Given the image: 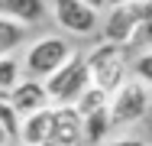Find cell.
I'll return each mask as SVG.
<instances>
[{
	"instance_id": "obj_18",
	"label": "cell",
	"mask_w": 152,
	"mask_h": 146,
	"mask_svg": "<svg viewBox=\"0 0 152 146\" xmlns=\"http://www.w3.org/2000/svg\"><path fill=\"white\" fill-rule=\"evenodd\" d=\"M126 3H136V0H107V7H126Z\"/></svg>"
},
{
	"instance_id": "obj_11",
	"label": "cell",
	"mask_w": 152,
	"mask_h": 146,
	"mask_svg": "<svg viewBox=\"0 0 152 146\" xmlns=\"http://www.w3.org/2000/svg\"><path fill=\"white\" fill-rule=\"evenodd\" d=\"M110 133V120H107V107L94 111V114L81 117V140L84 146H100Z\"/></svg>"
},
{
	"instance_id": "obj_8",
	"label": "cell",
	"mask_w": 152,
	"mask_h": 146,
	"mask_svg": "<svg viewBox=\"0 0 152 146\" xmlns=\"http://www.w3.org/2000/svg\"><path fill=\"white\" fill-rule=\"evenodd\" d=\"M7 104L16 111V117H29L42 107H49L45 101V91H42V81H32V78H20L16 85L7 91Z\"/></svg>"
},
{
	"instance_id": "obj_1",
	"label": "cell",
	"mask_w": 152,
	"mask_h": 146,
	"mask_svg": "<svg viewBox=\"0 0 152 146\" xmlns=\"http://www.w3.org/2000/svg\"><path fill=\"white\" fill-rule=\"evenodd\" d=\"M149 23H152V0H136V3H126V7H110V16L104 20V39L100 42L129 49V46L149 39Z\"/></svg>"
},
{
	"instance_id": "obj_5",
	"label": "cell",
	"mask_w": 152,
	"mask_h": 146,
	"mask_svg": "<svg viewBox=\"0 0 152 146\" xmlns=\"http://www.w3.org/2000/svg\"><path fill=\"white\" fill-rule=\"evenodd\" d=\"M71 52H75V49H71V42H68L65 36H42V39H36L29 49H26L20 72H23V78L42 81V78H49Z\"/></svg>"
},
{
	"instance_id": "obj_3",
	"label": "cell",
	"mask_w": 152,
	"mask_h": 146,
	"mask_svg": "<svg viewBox=\"0 0 152 146\" xmlns=\"http://www.w3.org/2000/svg\"><path fill=\"white\" fill-rule=\"evenodd\" d=\"M88 88H91V81H88V68H84L81 52H71L49 78H42V91H45L49 107H71Z\"/></svg>"
},
{
	"instance_id": "obj_6",
	"label": "cell",
	"mask_w": 152,
	"mask_h": 146,
	"mask_svg": "<svg viewBox=\"0 0 152 146\" xmlns=\"http://www.w3.org/2000/svg\"><path fill=\"white\" fill-rule=\"evenodd\" d=\"M52 16L68 36H94L100 29V13L78 0H52Z\"/></svg>"
},
{
	"instance_id": "obj_10",
	"label": "cell",
	"mask_w": 152,
	"mask_h": 146,
	"mask_svg": "<svg viewBox=\"0 0 152 146\" xmlns=\"http://www.w3.org/2000/svg\"><path fill=\"white\" fill-rule=\"evenodd\" d=\"M49 123H52V107H42L29 117H20V136H16L20 146H42Z\"/></svg>"
},
{
	"instance_id": "obj_17",
	"label": "cell",
	"mask_w": 152,
	"mask_h": 146,
	"mask_svg": "<svg viewBox=\"0 0 152 146\" xmlns=\"http://www.w3.org/2000/svg\"><path fill=\"white\" fill-rule=\"evenodd\" d=\"M78 3H84V7H91L94 13H100V10L107 7V0H78Z\"/></svg>"
},
{
	"instance_id": "obj_9",
	"label": "cell",
	"mask_w": 152,
	"mask_h": 146,
	"mask_svg": "<svg viewBox=\"0 0 152 146\" xmlns=\"http://www.w3.org/2000/svg\"><path fill=\"white\" fill-rule=\"evenodd\" d=\"M49 13V3L45 0H0V16L3 20H13L16 26H36L42 23Z\"/></svg>"
},
{
	"instance_id": "obj_2",
	"label": "cell",
	"mask_w": 152,
	"mask_h": 146,
	"mask_svg": "<svg viewBox=\"0 0 152 146\" xmlns=\"http://www.w3.org/2000/svg\"><path fill=\"white\" fill-rule=\"evenodd\" d=\"M84 55V68H88V81L91 88L110 94L113 88H120L129 75V62H126V49L110 46V42H94Z\"/></svg>"
},
{
	"instance_id": "obj_16",
	"label": "cell",
	"mask_w": 152,
	"mask_h": 146,
	"mask_svg": "<svg viewBox=\"0 0 152 146\" xmlns=\"http://www.w3.org/2000/svg\"><path fill=\"white\" fill-rule=\"evenodd\" d=\"M104 146H149V143H146V140H133V136H129V140H113V143H104Z\"/></svg>"
},
{
	"instance_id": "obj_15",
	"label": "cell",
	"mask_w": 152,
	"mask_h": 146,
	"mask_svg": "<svg viewBox=\"0 0 152 146\" xmlns=\"http://www.w3.org/2000/svg\"><path fill=\"white\" fill-rule=\"evenodd\" d=\"M129 78H136V81H142V85H152V52L149 49H142L139 58L133 62V75Z\"/></svg>"
},
{
	"instance_id": "obj_7",
	"label": "cell",
	"mask_w": 152,
	"mask_h": 146,
	"mask_svg": "<svg viewBox=\"0 0 152 146\" xmlns=\"http://www.w3.org/2000/svg\"><path fill=\"white\" fill-rule=\"evenodd\" d=\"M42 146H84L81 140V117L75 107H52V123Z\"/></svg>"
},
{
	"instance_id": "obj_14",
	"label": "cell",
	"mask_w": 152,
	"mask_h": 146,
	"mask_svg": "<svg viewBox=\"0 0 152 146\" xmlns=\"http://www.w3.org/2000/svg\"><path fill=\"white\" fill-rule=\"evenodd\" d=\"M20 78H23V72H20V58H16V55H3V58H0V94H7Z\"/></svg>"
},
{
	"instance_id": "obj_4",
	"label": "cell",
	"mask_w": 152,
	"mask_h": 146,
	"mask_svg": "<svg viewBox=\"0 0 152 146\" xmlns=\"http://www.w3.org/2000/svg\"><path fill=\"white\" fill-rule=\"evenodd\" d=\"M146 114H149V85H142V81H136V78L126 75V81L107 94V120H110V130L133 127Z\"/></svg>"
},
{
	"instance_id": "obj_12",
	"label": "cell",
	"mask_w": 152,
	"mask_h": 146,
	"mask_svg": "<svg viewBox=\"0 0 152 146\" xmlns=\"http://www.w3.org/2000/svg\"><path fill=\"white\" fill-rule=\"evenodd\" d=\"M23 39H26V29L16 26L13 20H3V16H0V58L10 55L13 49H20Z\"/></svg>"
},
{
	"instance_id": "obj_13",
	"label": "cell",
	"mask_w": 152,
	"mask_h": 146,
	"mask_svg": "<svg viewBox=\"0 0 152 146\" xmlns=\"http://www.w3.org/2000/svg\"><path fill=\"white\" fill-rule=\"evenodd\" d=\"M71 107H75V114H78V117H88V114H94V111H100V107H107V94L97 91V88H88Z\"/></svg>"
},
{
	"instance_id": "obj_19",
	"label": "cell",
	"mask_w": 152,
	"mask_h": 146,
	"mask_svg": "<svg viewBox=\"0 0 152 146\" xmlns=\"http://www.w3.org/2000/svg\"><path fill=\"white\" fill-rule=\"evenodd\" d=\"M0 146H10V140H7V133H3V127H0Z\"/></svg>"
}]
</instances>
